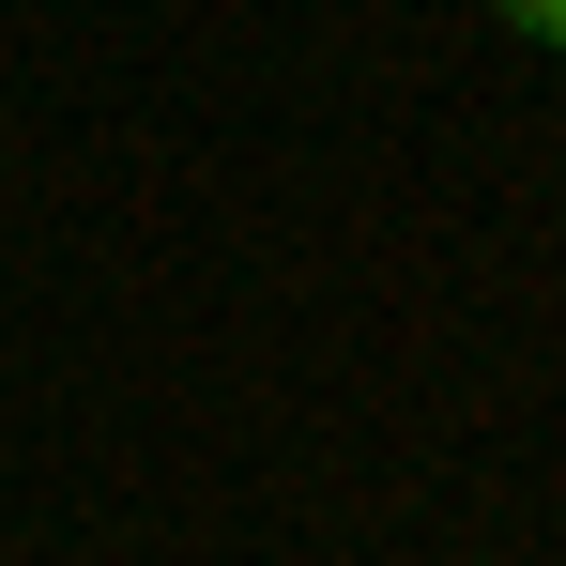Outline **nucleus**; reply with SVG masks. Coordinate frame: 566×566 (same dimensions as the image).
I'll return each mask as SVG.
<instances>
[{
    "instance_id": "f257e3e1",
    "label": "nucleus",
    "mask_w": 566,
    "mask_h": 566,
    "mask_svg": "<svg viewBox=\"0 0 566 566\" xmlns=\"http://www.w3.org/2000/svg\"><path fill=\"white\" fill-rule=\"evenodd\" d=\"M490 15H505L521 46H552V62H566V0H490Z\"/></svg>"
}]
</instances>
